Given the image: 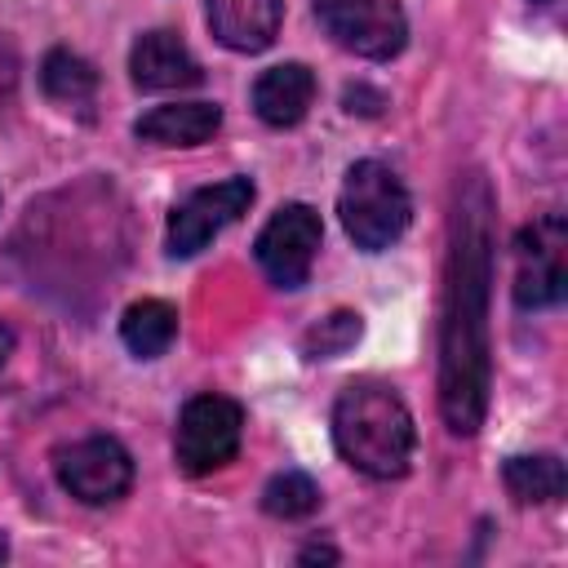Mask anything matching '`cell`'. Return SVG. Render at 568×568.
Listing matches in <instances>:
<instances>
[{"label":"cell","instance_id":"cell-21","mask_svg":"<svg viewBox=\"0 0 568 568\" xmlns=\"http://www.w3.org/2000/svg\"><path fill=\"white\" fill-rule=\"evenodd\" d=\"M311 559H337L328 546H311V550H302V564H311Z\"/></svg>","mask_w":568,"mask_h":568},{"label":"cell","instance_id":"cell-15","mask_svg":"<svg viewBox=\"0 0 568 568\" xmlns=\"http://www.w3.org/2000/svg\"><path fill=\"white\" fill-rule=\"evenodd\" d=\"M506 493L519 501V506H546V501H559L564 488H568V475H564V462L555 453H532V457H510L506 470Z\"/></svg>","mask_w":568,"mask_h":568},{"label":"cell","instance_id":"cell-10","mask_svg":"<svg viewBox=\"0 0 568 568\" xmlns=\"http://www.w3.org/2000/svg\"><path fill=\"white\" fill-rule=\"evenodd\" d=\"M129 71H133V84L146 89V93L191 89L204 75L200 62H195V53L173 31H146V36H138V44L129 53Z\"/></svg>","mask_w":568,"mask_h":568},{"label":"cell","instance_id":"cell-11","mask_svg":"<svg viewBox=\"0 0 568 568\" xmlns=\"http://www.w3.org/2000/svg\"><path fill=\"white\" fill-rule=\"evenodd\" d=\"M280 0H209V27L235 53H262L280 31Z\"/></svg>","mask_w":568,"mask_h":568},{"label":"cell","instance_id":"cell-17","mask_svg":"<svg viewBox=\"0 0 568 568\" xmlns=\"http://www.w3.org/2000/svg\"><path fill=\"white\" fill-rule=\"evenodd\" d=\"M262 506H266V515H275V519H302V515H311V510L320 506V488H315V479L302 475V470H280V475L266 484Z\"/></svg>","mask_w":568,"mask_h":568},{"label":"cell","instance_id":"cell-16","mask_svg":"<svg viewBox=\"0 0 568 568\" xmlns=\"http://www.w3.org/2000/svg\"><path fill=\"white\" fill-rule=\"evenodd\" d=\"M40 84H44V93H49L53 102H62V106H80V102L93 98V89H98V71H93L80 53H71V49H53V53L44 58V67H40Z\"/></svg>","mask_w":568,"mask_h":568},{"label":"cell","instance_id":"cell-18","mask_svg":"<svg viewBox=\"0 0 568 568\" xmlns=\"http://www.w3.org/2000/svg\"><path fill=\"white\" fill-rule=\"evenodd\" d=\"M359 342V315L355 311H333L328 320H320L306 333V355L311 359H333L342 351H351Z\"/></svg>","mask_w":568,"mask_h":568},{"label":"cell","instance_id":"cell-3","mask_svg":"<svg viewBox=\"0 0 568 568\" xmlns=\"http://www.w3.org/2000/svg\"><path fill=\"white\" fill-rule=\"evenodd\" d=\"M337 213H342L346 235L364 253H382L408 231L413 204H408L404 182L386 164L359 160V164L346 169V182H342V195H337Z\"/></svg>","mask_w":568,"mask_h":568},{"label":"cell","instance_id":"cell-14","mask_svg":"<svg viewBox=\"0 0 568 568\" xmlns=\"http://www.w3.org/2000/svg\"><path fill=\"white\" fill-rule=\"evenodd\" d=\"M120 337H124V346H129L133 355H142V359L164 355V351L173 346V337H178V306H169V302H160V297L133 302V306L124 311V320H120Z\"/></svg>","mask_w":568,"mask_h":568},{"label":"cell","instance_id":"cell-19","mask_svg":"<svg viewBox=\"0 0 568 568\" xmlns=\"http://www.w3.org/2000/svg\"><path fill=\"white\" fill-rule=\"evenodd\" d=\"M346 111H359V115H377V111H382V93H373V89L355 84V89H346Z\"/></svg>","mask_w":568,"mask_h":568},{"label":"cell","instance_id":"cell-4","mask_svg":"<svg viewBox=\"0 0 568 568\" xmlns=\"http://www.w3.org/2000/svg\"><path fill=\"white\" fill-rule=\"evenodd\" d=\"M568 293V226L559 213L528 222L515 235V302L524 311L559 306Z\"/></svg>","mask_w":568,"mask_h":568},{"label":"cell","instance_id":"cell-20","mask_svg":"<svg viewBox=\"0 0 568 568\" xmlns=\"http://www.w3.org/2000/svg\"><path fill=\"white\" fill-rule=\"evenodd\" d=\"M9 351H13V328H9L4 320H0V364L9 359Z\"/></svg>","mask_w":568,"mask_h":568},{"label":"cell","instance_id":"cell-22","mask_svg":"<svg viewBox=\"0 0 568 568\" xmlns=\"http://www.w3.org/2000/svg\"><path fill=\"white\" fill-rule=\"evenodd\" d=\"M4 555H9V541H4V537H0V559H4Z\"/></svg>","mask_w":568,"mask_h":568},{"label":"cell","instance_id":"cell-2","mask_svg":"<svg viewBox=\"0 0 568 568\" xmlns=\"http://www.w3.org/2000/svg\"><path fill=\"white\" fill-rule=\"evenodd\" d=\"M333 444L337 453L373 479H399L413 462V413L386 382H351L333 404Z\"/></svg>","mask_w":568,"mask_h":568},{"label":"cell","instance_id":"cell-23","mask_svg":"<svg viewBox=\"0 0 568 568\" xmlns=\"http://www.w3.org/2000/svg\"><path fill=\"white\" fill-rule=\"evenodd\" d=\"M532 4H550V0H532Z\"/></svg>","mask_w":568,"mask_h":568},{"label":"cell","instance_id":"cell-12","mask_svg":"<svg viewBox=\"0 0 568 568\" xmlns=\"http://www.w3.org/2000/svg\"><path fill=\"white\" fill-rule=\"evenodd\" d=\"M315 98V75L302 62H280L271 71L257 75L253 84V111L271 124V129H288L311 111Z\"/></svg>","mask_w":568,"mask_h":568},{"label":"cell","instance_id":"cell-8","mask_svg":"<svg viewBox=\"0 0 568 568\" xmlns=\"http://www.w3.org/2000/svg\"><path fill=\"white\" fill-rule=\"evenodd\" d=\"M320 213L311 204H284L257 235L253 253H257V266L266 271L271 284L280 288H302L306 275H311V262H315V248H320Z\"/></svg>","mask_w":568,"mask_h":568},{"label":"cell","instance_id":"cell-13","mask_svg":"<svg viewBox=\"0 0 568 568\" xmlns=\"http://www.w3.org/2000/svg\"><path fill=\"white\" fill-rule=\"evenodd\" d=\"M217 124H222V111L213 102H169L146 111L133 124V133L155 146H200L217 133Z\"/></svg>","mask_w":568,"mask_h":568},{"label":"cell","instance_id":"cell-6","mask_svg":"<svg viewBox=\"0 0 568 568\" xmlns=\"http://www.w3.org/2000/svg\"><path fill=\"white\" fill-rule=\"evenodd\" d=\"M320 27L351 53L386 62L408 40V18L399 0H315Z\"/></svg>","mask_w":568,"mask_h":568},{"label":"cell","instance_id":"cell-5","mask_svg":"<svg viewBox=\"0 0 568 568\" xmlns=\"http://www.w3.org/2000/svg\"><path fill=\"white\" fill-rule=\"evenodd\" d=\"M240 435H244V413L235 399L195 395L178 417V435H173L178 466L186 475H209L240 453Z\"/></svg>","mask_w":568,"mask_h":568},{"label":"cell","instance_id":"cell-7","mask_svg":"<svg viewBox=\"0 0 568 568\" xmlns=\"http://www.w3.org/2000/svg\"><path fill=\"white\" fill-rule=\"evenodd\" d=\"M248 204H253V182L248 178H226V182L200 186L169 217V253L173 257H195L213 235H222L231 222H240L248 213Z\"/></svg>","mask_w":568,"mask_h":568},{"label":"cell","instance_id":"cell-1","mask_svg":"<svg viewBox=\"0 0 568 568\" xmlns=\"http://www.w3.org/2000/svg\"><path fill=\"white\" fill-rule=\"evenodd\" d=\"M488 288H493V191L484 173L457 186L444 320H439V413L453 435H475L488 413Z\"/></svg>","mask_w":568,"mask_h":568},{"label":"cell","instance_id":"cell-9","mask_svg":"<svg viewBox=\"0 0 568 568\" xmlns=\"http://www.w3.org/2000/svg\"><path fill=\"white\" fill-rule=\"evenodd\" d=\"M58 479L71 497L89 501V506H106L115 497L129 493L133 484V457L106 439V435H89V439H75L58 453Z\"/></svg>","mask_w":568,"mask_h":568}]
</instances>
